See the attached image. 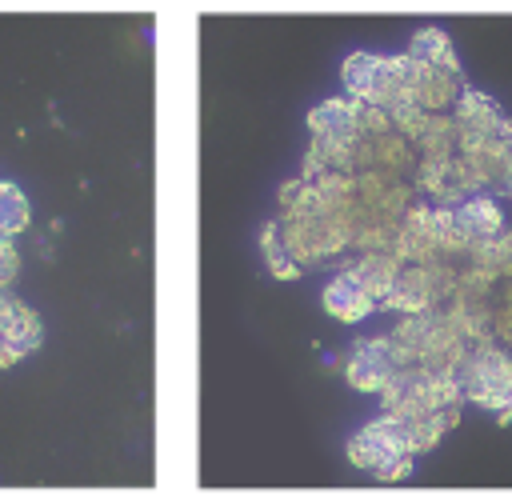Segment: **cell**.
<instances>
[{
  "instance_id": "cell-1",
  "label": "cell",
  "mask_w": 512,
  "mask_h": 504,
  "mask_svg": "<svg viewBox=\"0 0 512 504\" xmlns=\"http://www.w3.org/2000/svg\"><path fill=\"white\" fill-rule=\"evenodd\" d=\"M396 368H400V364H396V352H392L388 332H384V336L356 340V344L348 348V356H344V376H348V384L360 388V392H380V388L392 380Z\"/></svg>"
},
{
  "instance_id": "cell-2",
  "label": "cell",
  "mask_w": 512,
  "mask_h": 504,
  "mask_svg": "<svg viewBox=\"0 0 512 504\" xmlns=\"http://www.w3.org/2000/svg\"><path fill=\"white\" fill-rule=\"evenodd\" d=\"M324 312L336 316V320H344V324H356V320H364L368 312H376V300L356 284L352 272L340 268V272L328 280V288H324Z\"/></svg>"
},
{
  "instance_id": "cell-3",
  "label": "cell",
  "mask_w": 512,
  "mask_h": 504,
  "mask_svg": "<svg viewBox=\"0 0 512 504\" xmlns=\"http://www.w3.org/2000/svg\"><path fill=\"white\" fill-rule=\"evenodd\" d=\"M344 272H352L356 276V284L376 300V308H380V300L388 296V288H392V280H396V272H400V260L392 256V252H356L352 260H344Z\"/></svg>"
},
{
  "instance_id": "cell-4",
  "label": "cell",
  "mask_w": 512,
  "mask_h": 504,
  "mask_svg": "<svg viewBox=\"0 0 512 504\" xmlns=\"http://www.w3.org/2000/svg\"><path fill=\"white\" fill-rule=\"evenodd\" d=\"M408 56H416V60H424V64H436V68H452V72H460L456 52H452V40H448L440 28H424V32H416L412 44H408Z\"/></svg>"
},
{
  "instance_id": "cell-5",
  "label": "cell",
  "mask_w": 512,
  "mask_h": 504,
  "mask_svg": "<svg viewBox=\"0 0 512 504\" xmlns=\"http://www.w3.org/2000/svg\"><path fill=\"white\" fill-rule=\"evenodd\" d=\"M260 252H264V264H268V272L276 276V280H296L304 268L288 256V248H284V240H280V232H276V220H268L264 228H260Z\"/></svg>"
},
{
  "instance_id": "cell-6",
  "label": "cell",
  "mask_w": 512,
  "mask_h": 504,
  "mask_svg": "<svg viewBox=\"0 0 512 504\" xmlns=\"http://www.w3.org/2000/svg\"><path fill=\"white\" fill-rule=\"evenodd\" d=\"M16 272H20V256H16L12 240L0 236V288H8V284L16 280Z\"/></svg>"
}]
</instances>
